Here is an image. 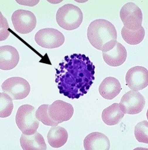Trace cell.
<instances>
[{"mask_svg": "<svg viewBox=\"0 0 148 150\" xmlns=\"http://www.w3.org/2000/svg\"><path fill=\"white\" fill-rule=\"evenodd\" d=\"M87 38L90 44L98 50L107 52L117 44V31L109 21L99 19L93 21L87 29Z\"/></svg>", "mask_w": 148, "mask_h": 150, "instance_id": "1", "label": "cell"}, {"mask_svg": "<svg viewBox=\"0 0 148 150\" xmlns=\"http://www.w3.org/2000/svg\"><path fill=\"white\" fill-rule=\"evenodd\" d=\"M83 15L77 6L67 4L58 8L56 14V21L58 25L66 30H73L81 24Z\"/></svg>", "mask_w": 148, "mask_h": 150, "instance_id": "2", "label": "cell"}, {"mask_svg": "<svg viewBox=\"0 0 148 150\" xmlns=\"http://www.w3.org/2000/svg\"><path fill=\"white\" fill-rule=\"evenodd\" d=\"M35 107L24 104L20 106L16 115V123L19 129L26 135H31L37 132L39 121L36 116Z\"/></svg>", "mask_w": 148, "mask_h": 150, "instance_id": "3", "label": "cell"}, {"mask_svg": "<svg viewBox=\"0 0 148 150\" xmlns=\"http://www.w3.org/2000/svg\"><path fill=\"white\" fill-rule=\"evenodd\" d=\"M1 88L13 100L24 99L30 92L29 83L24 79L18 77H11L5 80L1 85Z\"/></svg>", "mask_w": 148, "mask_h": 150, "instance_id": "4", "label": "cell"}, {"mask_svg": "<svg viewBox=\"0 0 148 150\" xmlns=\"http://www.w3.org/2000/svg\"><path fill=\"white\" fill-rule=\"evenodd\" d=\"M64 35L58 30L46 28L38 31L35 35V41L37 44L44 48L52 49L60 47L64 44Z\"/></svg>", "mask_w": 148, "mask_h": 150, "instance_id": "5", "label": "cell"}, {"mask_svg": "<svg viewBox=\"0 0 148 150\" xmlns=\"http://www.w3.org/2000/svg\"><path fill=\"white\" fill-rule=\"evenodd\" d=\"M120 17L126 28L136 30L142 26L143 14L140 8L135 4L130 2L121 8Z\"/></svg>", "mask_w": 148, "mask_h": 150, "instance_id": "6", "label": "cell"}, {"mask_svg": "<svg viewBox=\"0 0 148 150\" xmlns=\"http://www.w3.org/2000/svg\"><path fill=\"white\" fill-rule=\"evenodd\" d=\"M12 21L15 30L20 34H28L36 26V18L28 10L19 9L13 12Z\"/></svg>", "mask_w": 148, "mask_h": 150, "instance_id": "7", "label": "cell"}, {"mask_svg": "<svg viewBox=\"0 0 148 150\" xmlns=\"http://www.w3.org/2000/svg\"><path fill=\"white\" fill-rule=\"evenodd\" d=\"M145 103L144 96L140 92L130 91L123 95L119 105L124 113L135 115L143 110Z\"/></svg>", "mask_w": 148, "mask_h": 150, "instance_id": "8", "label": "cell"}, {"mask_svg": "<svg viewBox=\"0 0 148 150\" xmlns=\"http://www.w3.org/2000/svg\"><path fill=\"white\" fill-rule=\"evenodd\" d=\"M125 80L126 84L132 91L142 90L148 85V71L140 66L131 68L126 73Z\"/></svg>", "mask_w": 148, "mask_h": 150, "instance_id": "9", "label": "cell"}, {"mask_svg": "<svg viewBox=\"0 0 148 150\" xmlns=\"http://www.w3.org/2000/svg\"><path fill=\"white\" fill-rule=\"evenodd\" d=\"M73 106L61 100L55 101L49 105L48 113L54 121L60 124L69 121L73 114Z\"/></svg>", "mask_w": 148, "mask_h": 150, "instance_id": "10", "label": "cell"}, {"mask_svg": "<svg viewBox=\"0 0 148 150\" xmlns=\"http://www.w3.org/2000/svg\"><path fill=\"white\" fill-rule=\"evenodd\" d=\"M19 54L17 50L12 46L5 45L0 47V69L11 70L19 63Z\"/></svg>", "mask_w": 148, "mask_h": 150, "instance_id": "11", "label": "cell"}, {"mask_svg": "<svg viewBox=\"0 0 148 150\" xmlns=\"http://www.w3.org/2000/svg\"><path fill=\"white\" fill-rule=\"evenodd\" d=\"M104 60L111 67H119L126 61L127 52L125 47L121 43L117 42L116 45L110 51L102 52Z\"/></svg>", "mask_w": 148, "mask_h": 150, "instance_id": "12", "label": "cell"}, {"mask_svg": "<svg viewBox=\"0 0 148 150\" xmlns=\"http://www.w3.org/2000/svg\"><path fill=\"white\" fill-rule=\"evenodd\" d=\"M86 150H109L110 142L109 138L99 132H93L87 135L84 140Z\"/></svg>", "mask_w": 148, "mask_h": 150, "instance_id": "13", "label": "cell"}, {"mask_svg": "<svg viewBox=\"0 0 148 150\" xmlns=\"http://www.w3.org/2000/svg\"><path fill=\"white\" fill-rule=\"evenodd\" d=\"M121 90V84L119 81L112 77L105 78L99 87L100 95L106 100L114 98L119 94Z\"/></svg>", "mask_w": 148, "mask_h": 150, "instance_id": "14", "label": "cell"}, {"mask_svg": "<svg viewBox=\"0 0 148 150\" xmlns=\"http://www.w3.org/2000/svg\"><path fill=\"white\" fill-rule=\"evenodd\" d=\"M20 144L24 150H46L45 139L39 133L36 132L31 135L22 134Z\"/></svg>", "mask_w": 148, "mask_h": 150, "instance_id": "15", "label": "cell"}, {"mask_svg": "<svg viewBox=\"0 0 148 150\" xmlns=\"http://www.w3.org/2000/svg\"><path fill=\"white\" fill-rule=\"evenodd\" d=\"M125 113L121 110L119 104L114 103L102 113V119L104 122L110 126L118 124L122 120Z\"/></svg>", "mask_w": 148, "mask_h": 150, "instance_id": "16", "label": "cell"}, {"mask_svg": "<svg viewBox=\"0 0 148 150\" xmlns=\"http://www.w3.org/2000/svg\"><path fill=\"white\" fill-rule=\"evenodd\" d=\"M48 142L53 148H58L64 145L68 139V133L65 128L60 126H54L51 128L48 135Z\"/></svg>", "mask_w": 148, "mask_h": 150, "instance_id": "17", "label": "cell"}, {"mask_svg": "<svg viewBox=\"0 0 148 150\" xmlns=\"http://www.w3.org/2000/svg\"><path fill=\"white\" fill-rule=\"evenodd\" d=\"M121 35L123 40L127 44L135 45L143 41L145 36V31L142 26L136 30H130L123 27Z\"/></svg>", "mask_w": 148, "mask_h": 150, "instance_id": "18", "label": "cell"}, {"mask_svg": "<svg viewBox=\"0 0 148 150\" xmlns=\"http://www.w3.org/2000/svg\"><path fill=\"white\" fill-rule=\"evenodd\" d=\"M13 107V99L5 92L0 93V117L3 118L11 115Z\"/></svg>", "mask_w": 148, "mask_h": 150, "instance_id": "19", "label": "cell"}, {"mask_svg": "<svg viewBox=\"0 0 148 150\" xmlns=\"http://www.w3.org/2000/svg\"><path fill=\"white\" fill-rule=\"evenodd\" d=\"M48 104L41 105L36 112V116L37 120L42 122L44 125L48 126H57L58 125V122H56L52 120L48 113Z\"/></svg>", "mask_w": 148, "mask_h": 150, "instance_id": "20", "label": "cell"}, {"mask_svg": "<svg viewBox=\"0 0 148 150\" xmlns=\"http://www.w3.org/2000/svg\"><path fill=\"white\" fill-rule=\"evenodd\" d=\"M134 134L139 142L148 144V122L143 121L137 124L135 127Z\"/></svg>", "mask_w": 148, "mask_h": 150, "instance_id": "21", "label": "cell"}, {"mask_svg": "<svg viewBox=\"0 0 148 150\" xmlns=\"http://www.w3.org/2000/svg\"><path fill=\"white\" fill-rule=\"evenodd\" d=\"M0 40L3 41L7 39L10 35L8 31V25L7 19L0 13Z\"/></svg>", "mask_w": 148, "mask_h": 150, "instance_id": "22", "label": "cell"}, {"mask_svg": "<svg viewBox=\"0 0 148 150\" xmlns=\"http://www.w3.org/2000/svg\"><path fill=\"white\" fill-rule=\"evenodd\" d=\"M16 2L20 5L33 7L39 3V0L37 1H16Z\"/></svg>", "mask_w": 148, "mask_h": 150, "instance_id": "23", "label": "cell"}]
</instances>
